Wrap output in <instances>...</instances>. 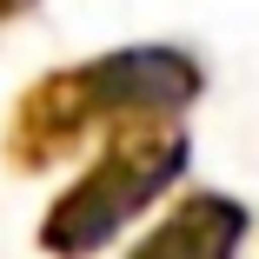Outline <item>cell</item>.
Here are the masks:
<instances>
[{"label":"cell","mask_w":259,"mask_h":259,"mask_svg":"<svg viewBox=\"0 0 259 259\" xmlns=\"http://www.w3.org/2000/svg\"><path fill=\"white\" fill-rule=\"evenodd\" d=\"M199 93H206V67H199V54H186L173 40H140L100 60L54 67L14 100L7 133H0V160L14 173H47L73 153H87L107 126H120L133 113H186Z\"/></svg>","instance_id":"obj_1"},{"label":"cell","mask_w":259,"mask_h":259,"mask_svg":"<svg viewBox=\"0 0 259 259\" xmlns=\"http://www.w3.org/2000/svg\"><path fill=\"white\" fill-rule=\"evenodd\" d=\"M100 140H107L100 160L47 206V220H40V252L47 259H93V252H107L193 160V140H186L180 113H133V120L107 126Z\"/></svg>","instance_id":"obj_2"},{"label":"cell","mask_w":259,"mask_h":259,"mask_svg":"<svg viewBox=\"0 0 259 259\" xmlns=\"http://www.w3.org/2000/svg\"><path fill=\"white\" fill-rule=\"evenodd\" d=\"M252 213L233 199V193H180L166 206V220L153 226L126 259H239V239H246Z\"/></svg>","instance_id":"obj_3"},{"label":"cell","mask_w":259,"mask_h":259,"mask_svg":"<svg viewBox=\"0 0 259 259\" xmlns=\"http://www.w3.org/2000/svg\"><path fill=\"white\" fill-rule=\"evenodd\" d=\"M33 7H40V0H0V27L20 20V14H33Z\"/></svg>","instance_id":"obj_4"}]
</instances>
